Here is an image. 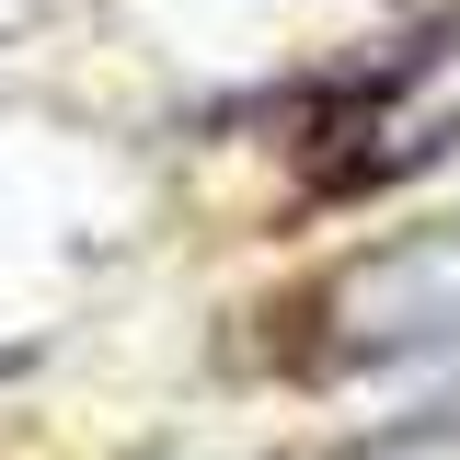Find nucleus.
I'll use <instances>...</instances> for the list:
<instances>
[{"instance_id": "obj_1", "label": "nucleus", "mask_w": 460, "mask_h": 460, "mask_svg": "<svg viewBox=\"0 0 460 460\" xmlns=\"http://www.w3.org/2000/svg\"><path fill=\"white\" fill-rule=\"evenodd\" d=\"M334 345L345 357H426V345H460V230L357 265V277L334 288Z\"/></svg>"}, {"instance_id": "obj_2", "label": "nucleus", "mask_w": 460, "mask_h": 460, "mask_svg": "<svg viewBox=\"0 0 460 460\" xmlns=\"http://www.w3.org/2000/svg\"><path fill=\"white\" fill-rule=\"evenodd\" d=\"M334 460H460V414H414V426H380V438H357Z\"/></svg>"}]
</instances>
